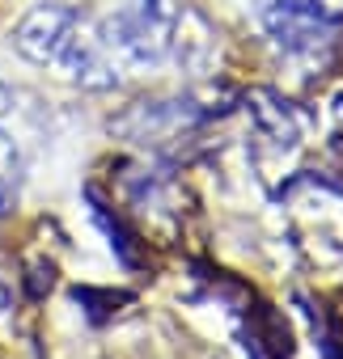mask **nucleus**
Instances as JSON below:
<instances>
[{
  "label": "nucleus",
  "mask_w": 343,
  "mask_h": 359,
  "mask_svg": "<svg viewBox=\"0 0 343 359\" xmlns=\"http://www.w3.org/2000/svg\"><path fill=\"white\" fill-rule=\"evenodd\" d=\"M81 43V18L68 5H39L13 26V47L30 64H64V55Z\"/></svg>",
  "instance_id": "nucleus-1"
},
{
  "label": "nucleus",
  "mask_w": 343,
  "mask_h": 359,
  "mask_svg": "<svg viewBox=\"0 0 343 359\" xmlns=\"http://www.w3.org/2000/svg\"><path fill=\"white\" fill-rule=\"evenodd\" d=\"M51 283H56V266H51V262H30V275H26V292H30L34 300H43V296L51 292Z\"/></svg>",
  "instance_id": "nucleus-2"
},
{
  "label": "nucleus",
  "mask_w": 343,
  "mask_h": 359,
  "mask_svg": "<svg viewBox=\"0 0 343 359\" xmlns=\"http://www.w3.org/2000/svg\"><path fill=\"white\" fill-rule=\"evenodd\" d=\"M13 169H18V148H13V140L0 131V177H13Z\"/></svg>",
  "instance_id": "nucleus-3"
},
{
  "label": "nucleus",
  "mask_w": 343,
  "mask_h": 359,
  "mask_svg": "<svg viewBox=\"0 0 343 359\" xmlns=\"http://www.w3.org/2000/svg\"><path fill=\"white\" fill-rule=\"evenodd\" d=\"M13 212V177H0V216Z\"/></svg>",
  "instance_id": "nucleus-4"
},
{
  "label": "nucleus",
  "mask_w": 343,
  "mask_h": 359,
  "mask_svg": "<svg viewBox=\"0 0 343 359\" xmlns=\"http://www.w3.org/2000/svg\"><path fill=\"white\" fill-rule=\"evenodd\" d=\"M9 110H13V93H9V89H5V85H0V118H5V114H9Z\"/></svg>",
  "instance_id": "nucleus-5"
},
{
  "label": "nucleus",
  "mask_w": 343,
  "mask_h": 359,
  "mask_svg": "<svg viewBox=\"0 0 343 359\" xmlns=\"http://www.w3.org/2000/svg\"><path fill=\"white\" fill-rule=\"evenodd\" d=\"M9 304H13V296H9V287H5V283H0V317L9 313Z\"/></svg>",
  "instance_id": "nucleus-6"
}]
</instances>
